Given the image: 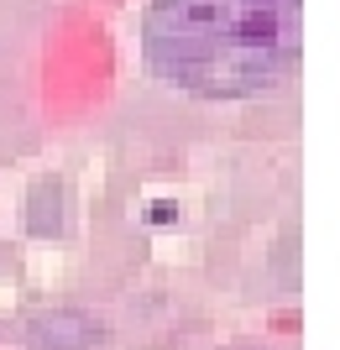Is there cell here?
<instances>
[{
	"label": "cell",
	"mask_w": 340,
	"mask_h": 350,
	"mask_svg": "<svg viewBox=\"0 0 340 350\" xmlns=\"http://www.w3.org/2000/svg\"><path fill=\"white\" fill-rule=\"evenodd\" d=\"M100 319L84 308H47L27 319V345L31 350H94L100 345Z\"/></svg>",
	"instance_id": "7a4b0ae2"
},
{
	"label": "cell",
	"mask_w": 340,
	"mask_h": 350,
	"mask_svg": "<svg viewBox=\"0 0 340 350\" xmlns=\"http://www.w3.org/2000/svg\"><path fill=\"white\" fill-rule=\"evenodd\" d=\"M147 219H157V225H163V219H178V209H173V204H152Z\"/></svg>",
	"instance_id": "3957f363"
},
{
	"label": "cell",
	"mask_w": 340,
	"mask_h": 350,
	"mask_svg": "<svg viewBox=\"0 0 340 350\" xmlns=\"http://www.w3.org/2000/svg\"><path fill=\"white\" fill-rule=\"evenodd\" d=\"M304 0H152L142 53L168 84L241 100L262 94L298 63Z\"/></svg>",
	"instance_id": "6da1fadb"
}]
</instances>
